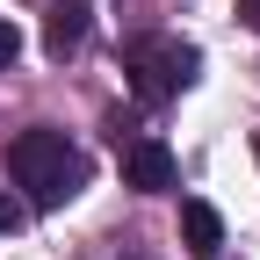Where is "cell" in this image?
<instances>
[{
    "instance_id": "4",
    "label": "cell",
    "mask_w": 260,
    "mask_h": 260,
    "mask_svg": "<svg viewBox=\"0 0 260 260\" xmlns=\"http://www.w3.org/2000/svg\"><path fill=\"white\" fill-rule=\"evenodd\" d=\"M87 37V0H51V15H44V51L51 58H73Z\"/></svg>"
},
{
    "instance_id": "8",
    "label": "cell",
    "mask_w": 260,
    "mask_h": 260,
    "mask_svg": "<svg viewBox=\"0 0 260 260\" xmlns=\"http://www.w3.org/2000/svg\"><path fill=\"white\" fill-rule=\"evenodd\" d=\"M239 15H246V29H260V0H239Z\"/></svg>"
},
{
    "instance_id": "3",
    "label": "cell",
    "mask_w": 260,
    "mask_h": 260,
    "mask_svg": "<svg viewBox=\"0 0 260 260\" xmlns=\"http://www.w3.org/2000/svg\"><path fill=\"white\" fill-rule=\"evenodd\" d=\"M123 188H138V195L174 188V152L159 145V138H130L123 145Z\"/></svg>"
},
{
    "instance_id": "1",
    "label": "cell",
    "mask_w": 260,
    "mask_h": 260,
    "mask_svg": "<svg viewBox=\"0 0 260 260\" xmlns=\"http://www.w3.org/2000/svg\"><path fill=\"white\" fill-rule=\"evenodd\" d=\"M8 174L29 188V203L37 210H58V203H73V195L87 188V159L73 152V138L65 130H15L8 138Z\"/></svg>"
},
{
    "instance_id": "9",
    "label": "cell",
    "mask_w": 260,
    "mask_h": 260,
    "mask_svg": "<svg viewBox=\"0 0 260 260\" xmlns=\"http://www.w3.org/2000/svg\"><path fill=\"white\" fill-rule=\"evenodd\" d=\"M253 152H260V130H253Z\"/></svg>"
},
{
    "instance_id": "2",
    "label": "cell",
    "mask_w": 260,
    "mask_h": 260,
    "mask_svg": "<svg viewBox=\"0 0 260 260\" xmlns=\"http://www.w3.org/2000/svg\"><path fill=\"white\" fill-rule=\"evenodd\" d=\"M123 73H130V94L159 109V102H174L195 80V44H181V37H130L123 44Z\"/></svg>"
},
{
    "instance_id": "7",
    "label": "cell",
    "mask_w": 260,
    "mask_h": 260,
    "mask_svg": "<svg viewBox=\"0 0 260 260\" xmlns=\"http://www.w3.org/2000/svg\"><path fill=\"white\" fill-rule=\"evenodd\" d=\"M15 224H22V203H15L8 188H0V232H15Z\"/></svg>"
},
{
    "instance_id": "6",
    "label": "cell",
    "mask_w": 260,
    "mask_h": 260,
    "mask_svg": "<svg viewBox=\"0 0 260 260\" xmlns=\"http://www.w3.org/2000/svg\"><path fill=\"white\" fill-rule=\"evenodd\" d=\"M15 58H22V29H15V22H0V73H8Z\"/></svg>"
},
{
    "instance_id": "5",
    "label": "cell",
    "mask_w": 260,
    "mask_h": 260,
    "mask_svg": "<svg viewBox=\"0 0 260 260\" xmlns=\"http://www.w3.org/2000/svg\"><path fill=\"white\" fill-rule=\"evenodd\" d=\"M181 246H188L195 260H217V253H224V217H217L210 203H181Z\"/></svg>"
}]
</instances>
